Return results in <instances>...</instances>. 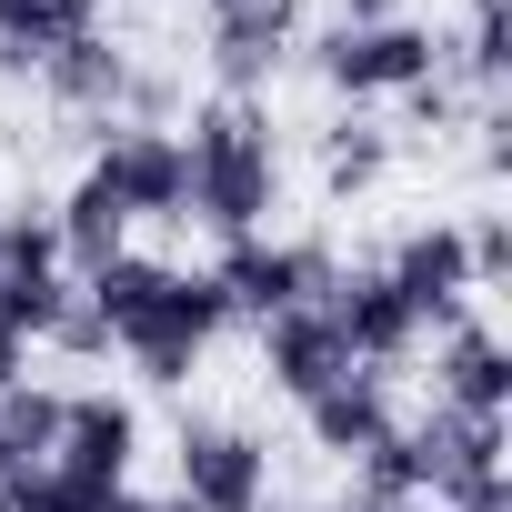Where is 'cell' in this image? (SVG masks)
Listing matches in <instances>:
<instances>
[{
	"mask_svg": "<svg viewBox=\"0 0 512 512\" xmlns=\"http://www.w3.org/2000/svg\"><path fill=\"white\" fill-rule=\"evenodd\" d=\"M81 302H91V312H101V332L141 362V382H191V362H201V352H211V332L231 322L211 272L141 262V251L101 262V272L81 282Z\"/></svg>",
	"mask_w": 512,
	"mask_h": 512,
	"instance_id": "6da1fadb",
	"label": "cell"
},
{
	"mask_svg": "<svg viewBox=\"0 0 512 512\" xmlns=\"http://www.w3.org/2000/svg\"><path fill=\"white\" fill-rule=\"evenodd\" d=\"M272 191H282V151H272V111L262 101H201L191 131H181V211H201L221 241L262 231L272 221Z\"/></svg>",
	"mask_w": 512,
	"mask_h": 512,
	"instance_id": "7a4b0ae2",
	"label": "cell"
},
{
	"mask_svg": "<svg viewBox=\"0 0 512 512\" xmlns=\"http://www.w3.org/2000/svg\"><path fill=\"white\" fill-rule=\"evenodd\" d=\"M211 282H221V312L272 322V312H302V302H322V292H332V251H322V241H272V231H241V241H221Z\"/></svg>",
	"mask_w": 512,
	"mask_h": 512,
	"instance_id": "3957f363",
	"label": "cell"
},
{
	"mask_svg": "<svg viewBox=\"0 0 512 512\" xmlns=\"http://www.w3.org/2000/svg\"><path fill=\"white\" fill-rule=\"evenodd\" d=\"M312 61H322L332 91L372 101V91H412V81H432V71H442V41H432L422 21H342Z\"/></svg>",
	"mask_w": 512,
	"mask_h": 512,
	"instance_id": "277c9868",
	"label": "cell"
},
{
	"mask_svg": "<svg viewBox=\"0 0 512 512\" xmlns=\"http://www.w3.org/2000/svg\"><path fill=\"white\" fill-rule=\"evenodd\" d=\"M272 492V452L262 432H241V422H181V492L191 512H262Z\"/></svg>",
	"mask_w": 512,
	"mask_h": 512,
	"instance_id": "5b68a950",
	"label": "cell"
},
{
	"mask_svg": "<svg viewBox=\"0 0 512 512\" xmlns=\"http://www.w3.org/2000/svg\"><path fill=\"white\" fill-rule=\"evenodd\" d=\"M402 442H412V482H422V502H442V512L502 472V422L452 412V402H432L422 422H402Z\"/></svg>",
	"mask_w": 512,
	"mask_h": 512,
	"instance_id": "8992f818",
	"label": "cell"
},
{
	"mask_svg": "<svg viewBox=\"0 0 512 512\" xmlns=\"http://www.w3.org/2000/svg\"><path fill=\"white\" fill-rule=\"evenodd\" d=\"M302 41V0H211V31H201V51H211V81L231 91V101H251L272 71H282V51Z\"/></svg>",
	"mask_w": 512,
	"mask_h": 512,
	"instance_id": "52a82bcc",
	"label": "cell"
},
{
	"mask_svg": "<svg viewBox=\"0 0 512 512\" xmlns=\"http://www.w3.org/2000/svg\"><path fill=\"white\" fill-rule=\"evenodd\" d=\"M131 452H141V412L121 392H61V452L51 472L81 492H131Z\"/></svg>",
	"mask_w": 512,
	"mask_h": 512,
	"instance_id": "ba28073f",
	"label": "cell"
},
{
	"mask_svg": "<svg viewBox=\"0 0 512 512\" xmlns=\"http://www.w3.org/2000/svg\"><path fill=\"white\" fill-rule=\"evenodd\" d=\"M91 181H101L131 221H171V211H181V131H161V121H111Z\"/></svg>",
	"mask_w": 512,
	"mask_h": 512,
	"instance_id": "9c48e42d",
	"label": "cell"
},
{
	"mask_svg": "<svg viewBox=\"0 0 512 512\" xmlns=\"http://www.w3.org/2000/svg\"><path fill=\"white\" fill-rule=\"evenodd\" d=\"M61 302H71V282H61V241H51V221H41V211L0 221V332H11V342H41Z\"/></svg>",
	"mask_w": 512,
	"mask_h": 512,
	"instance_id": "30bf717a",
	"label": "cell"
},
{
	"mask_svg": "<svg viewBox=\"0 0 512 512\" xmlns=\"http://www.w3.org/2000/svg\"><path fill=\"white\" fill-rule=\"evenodd\" d=\"M382 282L412 302V322H462L472 312V262H462V221H422L392 241Z\"/></svg>",
	"mask_w": 512,
	"mask_h": 512,
	"instance_id": "8fae6325",
	"label": "cell"
},
{
	"mask_svg": "<svg viewBox=\"0 0 512 512\" xmlns=\"http://www.w3.org/2000/svg\"><path fill=\"white\" fill-rule=\"evenodd\" d=\"M322 312L342 322V342H352V362H362V372H392V362L422 342V322H412V302L382 282V262H372V272H332Z\"/></svg>",
	"mask_w": 512,
	"mask_h": 512,
	"instance_id": "7c38bea8",
	"label": "cell"
},
{
	"mask_svg": "<svg viewBox=\"0 0 512 512\" xmlns=\"http://www.w3.org/2000/svg\"><path fill=\"white\" fill-rule=\"evenodd\" d=\"M262 372H272V392L312 402V392H332L352 372V342H342V322L322 302H302V312H272L262 322Z\"/></svg>",
	"mask_w": 512,
	"mask_h": 512,
	"instance_id": "4fadbf2b",
	"label": "cell"
},
{
	"mask_svg": "<svg viewBox=\"0 0 512 512\" xmlns=\"http://www.w3.org/2000/svg\"><path fill=\"white\" fill-rule=\"evenodd\" d=\"M432 372H442V402H452V412H482V422L512 412V352H502V332H492L482 312L452 322V342H442Z\"/></svg>",
	"mask_w": 512,
	"mask_h": 512,
	"instance_id": "5bb4252c",
	"label": "cell"
},
{
	"mask_svg": "<svg viewBox=\"0 0 512 512\" xmlns=\"http://www.w3.org/2000/svg\"><path fill=\"white\" fill-rule=\"evenodd\" d=\"M302 422H312V442H322V452H342V462H352V452H372V442L392 432V372H362V362H352L332 392H312V402H302Z\"/></svg>",
	"mask_w": 512,
	"mask_h": 512,
	"instance_id": "9a60e30c",
	"label": "cell"
},
{
	"mask_svg": "<svg viewBox=\"0 0 512 512\" xmlns=\"http://www.w3.org/2000/svg\"><path fill=\"white\" fill-rule=\"evenodd\" d=\"M41 81H51V101H61V111H121V101H131V61H121L101 31H81V41L41 51Z\"/></svg>",
	"mask_w": 512,
	"mask_h": 512,
	"instance_id": "2e32d148",
	"label": "cell"
},
{
	"mask_svg": "<svg viewBox=\"0 0 512 512\" xmlns=\"http://www.w3.org/2000/svg\"><path fill=\"white\" fill-rule=\"evenodd\" d=\"M51 241H61V262H81V282H91L101 262H121V251H131V211L81 171V181H71V201L51 211Z\"/></svg>",
	"mask_w": 512,
	"mask_h": 512,
	"instance_id": "e0dca14e",
	"label": "cell"
},
{
	"mask_svg": "<svg viewBox=\"0 0 512 512\" xmlns=\"http://www.w3.org/2000/svg\"><path fill=\"white\" fill-rule=\"evenodd\" d=\"M51 452H61V392L11 382L0 392V472H51Z\"/></svg>",
	"mask_w": 512,
	"mask_h": 512,
	"instance_id": "ac0fdd59",
	"label": "cell"
},
{
	"mask_svg": "<svg viewBox=\"0 0 512 512\" xmlns=\"http://www.w3.org/2000/svg\"><path fill=\"white\" fill-rule=\"evenodd\" d=\"M81 31H101V0H0V51L11 61H41Z\"/></svg>",
	"mask_w": 512,
	"mask_h": 512,
	"instance_id": "d6986e66",
	"label": "cell"
},
{
	"mask_svg": "<svg viewBox=\"0 0 512 512\" xmlns=\"http://www.w3.org/2000/svg\"><path fill=\"white\" fill-rule=\"evenodd\" d=\"M382 161H392V141H382L372 121H342V131L322 141V181H332V191H372Z\"/></svg>",
	"mask_w": 512,
	"mask_h": 512,
	"instance_id": "ffe728a7",
	"label": "cell"
},
{
	"mask_svg": "<svg viewBox=\"0 0 512 512\" xmlns=\"http://www.w3.org/2000/svg\"><path fill=\"white\" fill-rule=\"evenodd\" d=\"M502 61H512V31H502V0H472V31H462V71L482 91H502Z\"/></svg>",
	"mask_w": 512,
	"mask_h": 512,
	"instance_id": "44dd1931",
	"label": "cell"
},
{
	"mask_svg": "<svg viewBox=\"0 0 512 512\" xmlns=\"http://www.w3.org/2000/svg\"><path fill=\"white\" fill-rule=\"evenodd\" d=\"M462 262H472V292L512 272V221H502V211H482V221L462 231Z\"/></svg>",
	"mask_w": 512,
	"mask_h": 512,
	"instance_id": "7402d4cb",
	"label": "cell"
},
{
	"mask_svg": "<svg viewBox=\"0 0 512 512\" xmlns=\"http://www.w3.org/2000/svg\"><path fill=\"white\" fill-rule=\"evenodd\" d=\"M41 342H61V352H111V332H101V312H91L81 292L51 312V332H41Z\"/></svg>",
	"mask_w": 512,
	"mask_h": 512,
	"instance_id": "603a6c76",
	"label": "cell"
},
{
	"mask_svg": "<svg viewBox=\"0 0 512 512\" xmlns=\"http://www.w3.org/2000/svg\"><path fill=\"white\" fill-rule=\"evenodd\" d=\"M342 21H402V0H342Z\"/></svg>",
	"mask_w": 512,
	"mask_h": 512,
	"instance_id": "cb8c5ba5",
	"label": "cell"
},
{
	"mask_svg": "<svg viewBox=\"0 0 512 512\" xmlns=\"http://www.w3.org/2000/svg\"><path fill=\"white\" fill-rule=\"evenodd\" d=\"M11 382H21V342H11V332H0V392H11Z\"/></svg>",
	"mask_w": 512,
	"mask_h": 512,
	"instance_id": "d4e9b609",
	"label": "cell"
},
{
	"mask_svg": "<svg viewBox=\"0 0 512 512\" xmlns=\"http://www.w3.org/2000/svg\"><path fill=\"white\" fill-rule=\"evenodd\" d=\"M11 71H31V61H11V51H0V91H11Z\"/></svg>",
	"mask_w": 512,
	"mask_h": 512,
	"instance_id": "484cf974",
	"label": "cell"
},
{
	"mask_svg": "<svg viewBox=\"0 0 512 512\" xmlns=\"http://www.w3.org/2000/svg\"><path fill=\"white\" fill-rule=\"evenodd\" d=\"M382 512H442V502H382Z\"/></svg>",
	"mask_w": 512,
	"mask_h": 512,
	"instance_id": "4316f807",
	"label": "cell"
},
{
	"mask_svg": "<svg viewBox=\"0 0 512 512\" xmlns=\"http://www.w3.org/2000/svg\"><path fill=\"white\" fill-rule=\"evenodd\" d=\"M262 512H272V502H262Z\"/></svg>",
	"mask_w": 512,
	"mask_h": 512,
	"instance_id": "83f0119b",
	"label": "cell"
}]
</instances>
